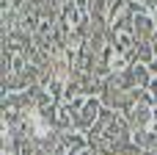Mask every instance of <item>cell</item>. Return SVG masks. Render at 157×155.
<instances>
[{"label": "cell", "instance_id": "1", "mask_svg": "<svg viewBox=\"0 0 157 155\" xmlns=\"http://www.w3.org/2000/svg\"><path fill=\"white\" fill-rule=\"evenodd\" d=\"M99 114H102V108H99V100H94V97H86V103L77 108V114H75V122H72V128H77V130H88V128H94V122L99 119Z\"/></svg>", "mask_w": 157, "mask_h": 155}, {"label": "cell", "instance_id": "2", "mask_svg": "<svg viewBox=\"0 0 157 155\" xmlns=\"http://www.w3.org/2000/svg\"><path fill=\"white\" fill-rule=\"evenodd\" d=\"M155 17H152V14H149V11H141V14H138V17H135V22H132V33H135V39H138V42H144V44H146V42H152V39H155Z\"/></svg>", "mask_w": 157, "mask_h": 155}, {"label": "cell", "instance_id": "3", "mask_svg": "<svg viewBox=\"0 0 157 155\" xmlns=\"http://www.w3.org/2000/svg\"><path fill=\"white\" fill-rule=\"evenodd\" d=\"M130 122H132L135 128L146 130L149 125H155V114H149L146 105H132V111H130Z\"/></svg>", "mask_w": 157, "mask_h": 155}, {"label": "cell", "instance_id": "4", "mask_svg": "<svg viewBox=\"0 0 157 155\" xmlns=\"http://www.w3.org/2000/svg\"><path fill=\"white\" fill-rule=\"evenodd\" d=\"M146 92H149V103H155V108H157V78H152V80H149Z\"/></svg>", "mask_w": 157, "mask_h": 155}, {"label": "cell", "instance_id": "5", "mask_svg": "<svg viewBox=\"0 0 157 155\" xmlns=\"http://www.w3.org/2000/svg\"><path fill=\"white\" fill-rule=\"evenodd\" d=\"M75 6H77V11H80L83 17L88 14V0H75Z\"/></svg>", "mask_w": 157, "mask_h": 155}, {"label": "cell", "instance_id": "6", "mask_svg": "<svg viewBox=\"0 0 157 155\" xmlns=\"http://www.w3.org/2000/svg\"><path fill=\"white\" fill-rule=\"evenodd\" d=\"M149 75H155V78H157V55L149 61Z\"/></svg>", "mask_w": 157, "mask_h": 155}, {"label": "cell", "instance_id": "7", "mask_svg": "<svg viewBox=\"0 0 157 155\" xmlns=\"http://www.w3.org/2000/svg\"><path fill=\"white\" fill-rule=\"evenodd\" d=\"M152 114H155V128H157V108H155V111H152Z\"/></svg>", "mask_w": 157, "mask_h": 155}]
</instances>
